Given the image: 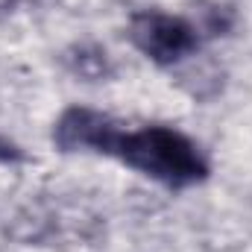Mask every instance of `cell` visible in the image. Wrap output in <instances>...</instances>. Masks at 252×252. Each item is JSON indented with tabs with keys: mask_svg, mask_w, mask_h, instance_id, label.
Instances as JSON below:
<instances>
[{
	"mask_svg": "<svg viewBox=\"0 0 252 252\" xmlns=\"http://www.w3.org/2000/svg\"><path fill=\"white\" fill-rule=\"evenodd\" d=\"M79 56H82V59H70V62H73V70H76L79 76L100 79V76H106V73H109V59H106V50H103V53H100V50L88 53L85 47H79Z\"/></svg>",
	"mask_w": 252,
	"mask_h": 252,
	"instance_id": "cell-4",
	"label": "cell"
},
{
	"mask_svg": "<svg viewBox=\"0 0 252 252\" xmlns=\"http://www.w3.org/2000/svg\"><path fill=\"white\" fill-rule=\"evenodd\" d=\"M27 156H24V150L15 144V141H9L6 135H0V164H18V161H24Z\"/></svg>",
	"mask_w": 252,
	"mask_h": 252,
	"instance_id": "cell-5",
	"label": "cell"
},
{
	"mask_svg": "<svg viewBox=\"0 0 252 252\" xmlns=\"http://www.w3.org/2000/svg\"><path fill=\"white\" fill-rule=\"evenodd\" d=\"M121 121H115L106 112L88 109V106H70L53 124V144L62 153H97L109 156V147L121 129Z\"/></svg>",
	"mask_w": 252,
	"mask_h": 252,
	"instance_id": "cell-3",
	"label": "cell"
},
{
	"mask_svg": "<svg viewBox=\"0 0 252 252\" xmlns=\"http://www.w3.org/2000/svg\"><path fill=\"white\" fill-rule=\"evenodd\" d=\"M109 156L173 190L199 185L211 173V164L199 144L182 129L167 124H147L141 129L121 126L109 147Z\"/></svg>",
	"mask_w": 252,
	"mask_h": 252,
	"instance_id": "cell-1",
	"label": "cell"
},
{
	"mask_svg": "<svg viewBox=\"0 0 252 252\" xmlns=\"http://www.w3.org/2000/svg\"><path fill=\"white\" fill-rule=\"evenodd\" d=\"M126 38L144 59L158 67H173L188 56H196L202 44V35L190 18L161 9L135 12L126 24Z\"/></svg>",
	"mask_w": 252,
	"mask_h": 252,
	"instance_id": "cell-2",
	"label": "cell"
}]
</instances>
